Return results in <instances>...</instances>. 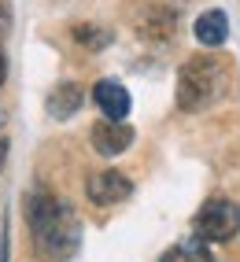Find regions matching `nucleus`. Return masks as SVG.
<instances>
[{
	"label": "nucleus",
	"mask_w": 240,
	"mask_h": 262,
	"mask_svg": "<svg viewBox=\"0 0 240 262\" xmlns=\"http://www.w3.org/2000/svg\"><path fill=\"white\" fill-rule=\"evenodd\" d=\"M26 222H30V233H33L41 251H52L59 258L74 251L78 218L63 200L52 196V192H30L26 196Z\"/></svg>",
	"instance_id": "obj_1"
},
{
	"label": "nucleus",
	"mask_w": 240,
	"mask_h": 262,
	"mask_svg": "<svg viewBox=\"0 0 240 262\" xmlns=\"http://www.w3.org/2000/svg\"><path fill=\"white\" fill-rule=\"evenodd\" d=\"M226 89V67L214 56H192L178 71V107L181 111H203Z\"/></svg>",
	"instance_id": "obj_2"
},
{
	"label": "nucleus",
	"mask_w": 240,
	"mask_h": 262,
	"mask_svg": "<svg viewBox=\"0 0 240 262\" xmlns=\"http://www.w3.org/2000/svg\"><path fill=\"white\" fill-rule=\"evenodd\" d=\"M192 229L207 244H226V240H233L240 233V207L233 200H226V196H214L196 211Z\"/></svg>",
	"instance_id": "obj_3"
},
{
	"label": "nucleus",
	"mask_w": 240,
	"mask_h": 262,
	"mask_svg": "<svg viewBox=\"0 0 240 262\" xmlns=\"http://www.w3.org/2000/svg\"><path fill=\"white\" fill-rule=\"evenodd\" d=\"M85 196L96 207H115V203H126L133 196V181L118 170H96V173H89V181H85Z\"/></svg>",
	"instance_id": "obj_4"
},
{
	"label": "nucleus",
	"mask_w": 240,
	"mask_h": 262,
	"mask_svg": "<svg viewBox=\"0 0 240 262\" xmlns=\"http://www.w3.org/2000/svg\"><path fill=\"white\" fill-rule=\"evenodd\" d=\"M89 141L100 155H122L129 144H133V129L126 126V122H111V118H100L96 126L89 129Z\"/></svg>",
	"instance_id": "obj_5"
},
{
	"label": "nucleus",
	"mask_w": 240,
	"mask_h": 262,
	"mask_svg": "<svg viewBox=\"0 0 240 262\" xmlns=\"http://www.w3.org/2000/svg\"><path fill=\"white\" fill-rule=\"evenodd\" d=\"M137 33H141L144 41H151V45L170 41V37L178 33V15H174V8L151 4V8L141 15V23H137Z\"/></svg>",
	"instance_id": "obj_6"
},
{
	"label": "nucleus",
	"mask_w": 240,
	"mask_h": 262,
	"mask_svg": "<svg viewBox=\"0 0 240 262\" xmlns=\"http://www.w3.org/2000/svg\"><path fill=\"white\" fill-rule=\"evenodd\" d=\"M81 100H85L81 85L78 81H63V85H56V89L48 93L45 107H48V115H52L56 122H67V118H74L81 111Z\"/></svg>",
	"instance_id": "obj_7"
},
{
	"label": "nucleus",
	"mask_w": 240,
	"mask_h": 262,
	"mask_svg": "<svg viewBox=\"0 0 240 262\" xmlns=\"http://www.w3.org/2000/svg\"><path fill=\"white\" fill-rule=\"evenodd\" d=\"M93 100H96V107L104 111V118H111V122H122L129 115V93L118 81H96Z\"/></svg>",
	"instance_id": "obj_8"
},
{
	"label": "nucleus",
	"mask_w": 240,
	"mask_h": 262,
	"mask_svg": "<svg viewBox=\"0 0 240 262\" xmlns=\"http://www.w3.org/2000/svg\"><path fill=\"white\" fill-rule=\"evenodd\" d=\"M229 37V19H226V11H203L200 19H196V41L203 48H218V45H226Z\"/></svg>",
	"instance_id": "obj_9"
},
{
	"label": "nucleus",
	"mask_w": 240,
	"mask_h": 262,
	"mask_svg": "<svg viewBox=\"0 0 240 262\" xmlns=\"http://www.w3.org/2000/svg\"><path fill=\"white\" fill-rule=\"evenodd\" d=\"M159 262H214V255L207 251V240H185V244H174Z\"/></svg>",
	"instance_id": "obj_10"
},
{
	"label": "nucleus",
	"mask_w": 240,
	"mask_h": 262,
	"mask_svg": "<svg viewBox=\"0 0 240 262\" xmlns=\"http://www.w3.org/2000/svg\"><path fill=\"white\" fill-rule=\"evenodd\" d=\"M74 41H81L85 48L100 52V48L111 41V33H107V30H96V26H74Z\"/></svg>",
	"instance_id": "obj_11"
},
{
	"label": "nucleus",
	"mask_w": 240,
	"mask_h": 262,
	"mask_svg": "<svg viewBox=\"0 0 240 262\" xmlns=\"http://www.w3.org/2000/svg\"><path fill=\"white\" fill-rule=\"evenodd\" d=\"M11 30V15H8V8H4V0H0V37Z\"/></svg>",
	"instance_id": "obj_12"
},
{
	"label": "nucleus",
	"mask_w": 240,
	"mask_h": 262,
	"mask_svg": "<svg viewBox=\"0 0 240 262\" xmlns=\"http://www.w3.org/2000/svg\"><path fill=\"white\" fill-rule=\"evenodd\" d=\"M8 151H11V141H8V137H0V170L8 166Z\"/></svg>",
	"instance_id": "obj_13"
},
{
	"label": "nucleus",
	"mask_w": 240,
	"mask_h": 262,
	"mask_svg": "<svg viewBox=\"0 0 240 262\" xmlns=\"http://www.w3.org/2000/svg\"><path fill=\"white\" fill-rule=\"evenodd\" d=\"M4 78H8V59L0 56V85H4Z\"/></svg>",
	"instance_id": "obj_14"
}]
</instances>
